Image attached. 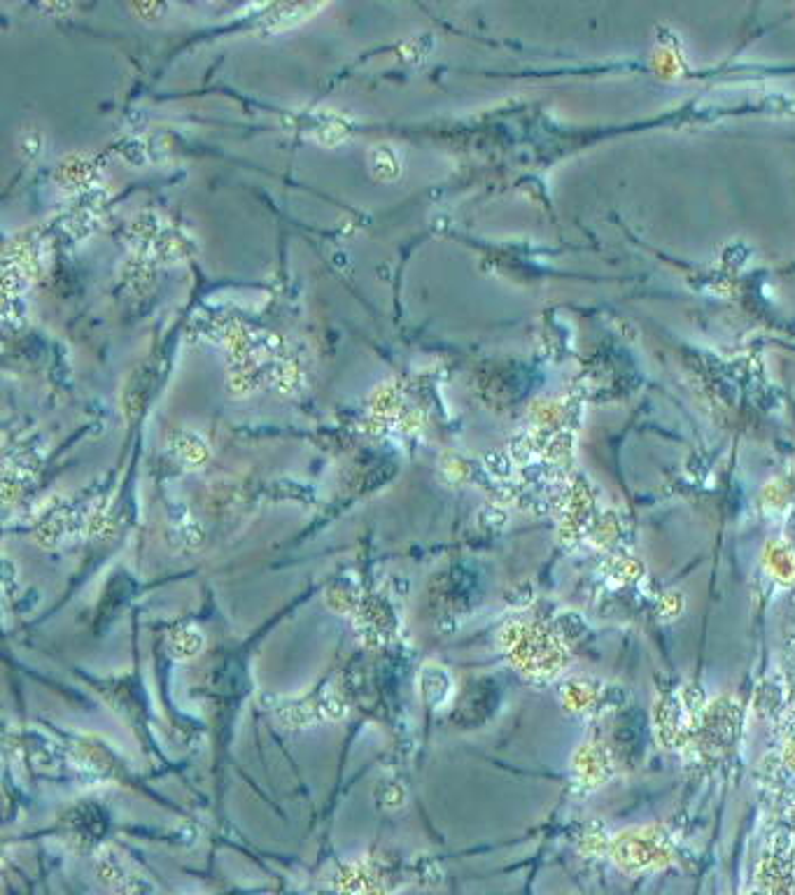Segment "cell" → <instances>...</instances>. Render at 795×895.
Masks as SVG:
<instances>
[{
	"instance_id": "obj_1",
	"label": "cell",
	"mask_w": 795,
	"mask_h": 895,
	"mask_svg": "<svg viewBox=\"0 0 795 895\" xmlns=\"http://www.w3.org/2000/svg\"><path fill=\"white\" fill-rule=\"evenodd\" d=\"M368 166H371V173H374L376 178L390 182V180H397L402 175L404 161H402V155L397 152V148H392V145H376L368 152Z\"/></svg>"
}]
</instances>
